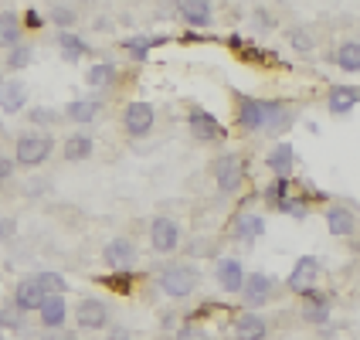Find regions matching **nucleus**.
<instances>
[{
  "label": "nucleus",
  "instance_id": "obj_14",
  "mask_svg": "<svg viewBox=\"0 0 360 340\" xmlns=\"http://www.w3.org/2000/svg\"><path fill=\"white\" fill-rule=\"evenodd\" d=\"M44 296H48V293L38 286L34 276H31V279H20L18 286H14V306H18L20 313H38Z\"/></svg>",
  "mask_w": 360,
  "mask_h": 340
},
{
  "label": "nucleus",
  "instance_id": "obj_9",
  "mask_svg": "<svg viewBox=\"0 0 360 340\" xmlns=\"http://www.w3.org/2000/svg\"><path fill=\"white\" fill-rule=\"evenodd\" d=\"M109 306L99 300V296H85V300H79V306H75V323H79L82 330H105L109 327Z\"/></svg>",
  "mask_w": 360,
  "mask_h": 340
},
{
  "label": "nucleus",
  "instance_id": "obj_41",
  "mask_svg": "<svg viewBox=\"0 0 360 340\" xmlns=\"http://www.w3.org/2000/svg\"><path fill=\"white\" fill-rule=\"evenodd\" d=\"M18 235V221L11 218V215H0V241L14 239Z\"/></svg>",
  "mask_w": 360,
  "mask_h": 340
},
{
  "label": "nucleus",
  "instance_id": "obj_30",
  "mask_svg": "<svg viewBox=\"0 0 360 340\" xmlns=\"http://www.w3.org/2000/svg\"><path fill=\"white\" fill-rule=\"evenodd\" d=\"M31 61H34V48H31V44H24V41H20L18 48H11V51H7V68H11V72L27 68Z\"/></svg>",
  "mask_w": 360,
  "mask_h": 340
},
{
  "label": "nucleus",
  "instance_id": "obj_25",
  "mask_svg": "<svg viewBox=\"0 0 360 340\" xmlns=\"http://www.w3.org/2000/svg\"><path fill=\"white\" fill-rule=\"evenodd\" d=\"M302 320L323 327V323L330 320V300H326V296H320V293L302 296Z\"/></svg>",
  "mask_w": 360,
  "mask_h": 340
},
{
  "label": "nucleus",
  "instance_id": "obj_1",
  "mask_svg": "<svg viewBox=\"0 0 360 340\" xmlns=\"http://www.w3.org/2000/svg\"><path fill=\"white\" fill-rule=\"evenodd\" d=\"M238 99V126L245 133H269V137H282L292 120L296 109L289 102L276 99H252V96H235Z\"/></svg>",
  "mask_w": 360,
  "mask_h": 340
},
{
  "label": "nucleus",
  "instance_id": "obj_16",
  "mask_svg": "<svg viewBox=\"0 0 360 340\" xmlns=\"http://www.w3.org/2000/svg\"><path fill=\"white\" fill-rule=\"evenodd\" d=\"M326 228H330V235L347 239V235L357 232V218H354V211L347 204H330L326 208Z\"/></svg>",
  "mask_w": 360,
  "mask_h": 340
},
{
  "label": "nucleus",
  "instance_id": "obj_3",
  "mask_svg": "<svg viewBox=\"0 0 360 340\" xmlns=\"http://www.w3.org/2000/svg\"><path fill=\"white\" fill-rule=\"evenodd\" d=\"M51 153H55V140L48 133H20L11 157L20 167H41V163H48Z\"/></svg>",
  "mask_w": 360,
  "mask_h": 340
},
{
  "label": "nucleus",
  "instance_id": "obj_37",
  "mask_svg": "<svg viewBox=\"0 0 360 340\" xmlns=\"http://www.w3.org/2000/svg\"><path fill=\"white\" fill-rule=\"evenodd\" d=\"M279 211H285V215H292V218H306V215H309L306 201H302V198H292V194H289V198H285V201L279 204Z\"/></svg>",
  "mask_w": 360,
  "mask_h": 340
},
{
  "label": "nucleus",
  "instance_id": "obj_46",
  "mask_svg": "<svg viewBox=\"0 0 360 340\" xmlns=\"http://www.w3.org/2000/svg\"><path fill=\"white\" fill-rule=\"evenodd\" d=\"M0 340H4V337H0Z\"/></svg>",
  "mask_w": 360,
  "mask_h": 340
},
{
  "label": "nucleus",
  "instance_id": "obj_22",
  "mask_svg": "<svg viewBox=\"0 0 360 340\" xmlns=\"http://www.w3.org/2000/svg\"><path fill=\"white\" fill-rule=\"evenodd\" d=\"M265 167H269L272 174H279V177H289V174H292V167H296V153H292V146H289V143H276V146L269 150V157H265Z\"/></svg>",
  "mask_w": 360,
  "mask_h": 340
},
{
  "label": "nucleus",
  "instance_id": "obj_19",
  "mask_svg": "<svg viewBox=\"0 0 360 340\" xmlns=\"http://www.w3.org/2000/svg\"><path fill=\"white\" fill-rule=\"evenodd\" d=\"M265 235V218L262 215H238V218L231 221V239L235 241H255Z\"/></svg>",
  "mask_w": 360,
  "mask_h": 340
},
{
  "label": "nucleus",
  "instance_id": "obj_5",
  "mask_svg": "<svg viewBox=\"0 0 360 340\" xmlns=\"http://www.w3.org/2000/svg\"><path fill=\"white\" fill-rule=\"evenodd\" d=\"M211 170H214V184H218L221 194H235L245 184V163L238 153H221Z\"/></svg>",
  "mask_w": 360,
  "mask_h": 340
},
{
  "label": "nucleus",
  "instance_id": "obj_44",
  "mask_svg": "<svg viewBox=\"0 0 360 340\" xmlns=\"http://www.w3.org/2000/svg\"><path fill=\"white\" fill-rule=\"evenodd\" d=\"M41 340H79L72 330H51V334H44Z\"/></svg>",
  "mask_w": 360,
  "mask_h": 340
},
{
  "label": "nucleus",
  "instance_id": "obj_42",
  "mask_svg": "<svg viewBox=\"0 0 360 340\" xmlns=\"http://www.w3.org/2000/svg\"><path fill=\"white\" fill-rule=\"evenodd\" d=\"M14 157H0V184H7V180L14 177Z\"/></svg>",
  "mask_w": 360,
  "mask_h": 340
},
{
  "label": "nucleus",
  "instance_id": "obj_6",
  "mask_svg": "<svg viewBox=\"0 0 360 340\" xmlns=\"http://www.w3.org/2000/svg\"><path fill=\"white\" fill-rule=\"evenodd\" d=\"M323 265L316 256H302L296 259L292 265V272H289V293H300V296H309V293H316V279H320Z\"/></svg>",
  "mask_w": 360,
  "mask_h": 340
},
{
  "label": "nucleus",
  "instance_id": "obj_39",
  "mask_svg": "<svg viewBox=\"0 0 360 340\" xmlns=\"http://www.w3.org/2000/svg\"><path fill=\"white\" fill-rule=\"evenodd\" d=\"M0 327H4V330H24V313L0 310Z\"/></svg>",
  "mask_w": 360,
  "mask_h": 340
},
{
  "label": "nucleus",
  "instance_id": "obj_4",
  "mask_svg": "<svg viewBox=\"0 0 360 340\" xmlns=\"http://www.w3.org/2000/svg\"><path fill=\"white\" fill-rule=\"evenodd\" d=\"M153 126H157V109L150 102H129L122 109V130H126V137L143 140V137L153 133Z\"/></svg>",
  "mask_w": 360,
  "mask_h": 340
},
{
  "label": "nucleus",
  "instance_id": "obj_15",
  "mask_svg": "<svg viewBox=\"0 0 360 340\" xmlns=\"http://www.w3.org/2000/svg\"><path fill=\"white\" fill-rule=\"evenodd\" d=\"M218 286L224 289V293H241V286H245V265H241V259H235V256H224V259L218 262Z\"/></svg>",
  "mask_w": 360,
  "mask_h": 340
},
{
  "label": "nucleus",
  "instance_id": "obj_24",
  "mask_svg": "<svg viewBox=\"0 0 360 340\" xmlns=\"http://www.w3.org/2000/svg\"><path fill=\"white\" fill-rule=\"evenodd\" d=\"M357 102H360V89H354V85H337V89H330L326 106H330L333 116H347Z\"/></svg>",
  "mask_w": 360,
  "mask_h": 340
},
{
  "label": "nucleus",
  "instance_id": "obj_26",
  "mask_svg": "<svg viewBox=\"0 0 360 340\" xmlns=\"http://www.w3.org/2000/svg\"><path fill=\"white\" fill-rule=\"evenodd\" d=\"M58 51H61V58L65 61H79L89 55V41H82L75 31H58Z\"/></svg>",
  "mask_w": 360,
  "mask_h": 340
},
{
  "label": "nucleus",
  "instance_id": "obj_35",
  "mask_svg": "<svg viewBox=\"0 0 360 340\" xmlns=\"http://www.w3.org/2000/svg\"><path fill=\"white\" fill-rule=\"evenodd\" d=\"M102 286H109L112 293H129V289H133V276H129V269H126V272H116V276H105Z\"/></svg>",
  "mask_w": 360,
  "mask_h": 340
},
{
  "label": "nucleus",
  "instance_id": "obj_32",
  "mask_svg": "<svg viewBox=\"0 0 360 340\" xmlns=\"http://www.w3.org/2000/svg\"><path fill=\"white\" fill-rule=\"evenodd\" d=\"M34 279H38V286L48 293V296H55V293L65 296V289H68V286H65V276H58V272H38Z\"/></svg>",
  "mask_w": 360,
  "mask_h": 340
},
{
  "label": "nucleus",
  "instance_id": "obj_43",
  "mask_svg": "<svg viewBox=\"0 0 360 340\" xmlns=\"http://www.w3.org/2000/svg\"><path fill=\"white\" fill-rule=\"evenodd\" d=\"M41 24H44V18H41L38 11H27V14H24V27H31V31H38Z\"/></svg>",
  "mask_w": 360,
  "mask_h": 340
},
{
  "label": "nucleus",
  "instance_id": "obj_7",
  "mask_svg": "<svg viewBox=\"0 0 360 340\" xmlns=\"http://www.w3.org/2000/svg\"><path fill=\"white\" fill-rule=\"evenodd\" d=\"M102 262H105L112 272H126V269H133V262H136V241L126 239V235L109 239L105 241V248H102Z\"/></svg>",
  "mask_w": 360,
  "mask_h": 340
},
{
  "label": "nucleus",
  "instance_id": "obj_38",
  "mask_svg": "<svg viewBox=\"0 0 360 340\" xmlns=\"http://www.w3.org/2000/svg\"><path fill=\"white\" fill-rule=\"evenodd\" d=\"M75 18H79V14H75L72 7H55V11H51V20L58 24L61 31H68V27L75 24Z\"/></svg>",
  "mask_w": 360,
  "mask_h": 340
},
{
  "label": "nucleus",
  "instance_id": "obj_27",
  "mask_svg": "<svg viewBox=\"0 0 360 340\" xmlns=\"http://www.w3.org/2000/svg\"><path fill=\"white\" fill-rule=\"evenodd\" d=\"M116 79H120V72H116V65H109V61H96V65L85 72V82H89L92 89H109Z\"/></svg>",
  "mask_w": 360,
  "mask_h": 340
},
{
  "label": "nucleus",
  "instance_id": "obj_23",
  "mask_svg": "<svg viewBox=\"0 0 360 340\" xmlns=\"http://www.w3.org/2000/svg\"><path fill=\"white\" fill-rule=\"evenodd\" d=\"M92 150H96V143H92L89 133H72V137L65 140V146H61V157L68 163H82L92 157Z\"/></svg>",
  "mask_w": 360,
  "mask_h": 340
},
{
  "label": "nucleus",
  "instance_id": "obj_18",
  "mask_svg": "<svg viewBox=\"0 0 360 340\" xmlns=\"http://www.w3.org/2000/svg\"><path fill=\"white\" fill-rule=\"evenodd\" d=\"M231 330H235V340H265L269 323L262 320L259 313H238L231 320Z\"/></svg>",
  "mask_w": 360,
  "mask_h": 340
},
{
  "label": "nucleus",
  "instance_id": "obj_28",
  "mask_svg": "<svg viewBox=\"0 0 360 340\" xmlns=\"http://www.w3.org/2000/svg\"><path fill=\"white\" fill-rule=\"evenodd\" d=\"M337 61H340L343 72H360V41H343Z\"/></svg>",
  "mask_w": 360,
  "mask_h": 340
},
{
  "label": "nucleus",
  "instance_id": "obj_31",
  "mask_svg": "<svg viewBox=\"0 0 360 340\" xmlns=\"http://www.w3.org/2000/svg\"><path fill=\"white\" fill-rule=\"evenodd\" d=\"M262 198H265V204H272V208H279L282 201L289 198V177H276L265 191H262Z\"/></svg>",
  "mask_w": 360,
  "mask_h": 340
},
{
  "label": "nucleus",
  "instance_id": "obj_11",
  "mask_svg": "<svg viewBox=\"0 0 360 340\" xmlns=\"http://www.w3.org/2000/svg\"><path fill=\"white\" fill-rule=\"evenodd\" d=\"M272 293H276V282L269 272H248L245 276V286H241V300L245 306H265V303L272 300Z\"/></svg>",
  "mask_w": 360,
  "mask_h": 340
},
{
  "label": "nucleus",
  "instance_id": "obj_13",
  "mask_svg": "<svg viewBox=\"0 0 360 340\" xmlns=\"http://www.w3.org/2000/svg\"><path fill=\"white\" fill-rule=\"evenodd\" d=\"M177 14L191 27H211L214 7H211V0H177Z\"/></svg>",
  "mask_w": 360,
  "mask_h": 340
},
{
  "label": "nucleus",
  "instance_id": "obj_20",
  "mask_svg": "<svg viewBox=\"0 0 360 340\" xmlns=\"http://www.w3.org/2000/svg\"><path fill=\"white\" fill-rule=\"evenodd\" d=\"M102 113V102L99 99H72L65 106V116L68 122H79V126H89V122H96Z\"/></svg>",
  "mask_w": 360,
  "mask_h": 340
},
{
  "label": "nucleus",
  "instance_id": "obj_17",
  "mask_svg": "<svg viewBox=\"0 0 360 340\" xmlns=\"http://www.w3.org/2000/svg\"><path fill=\"white\" fill-rule=\"evenodd\" d=\"M38 317H41V327H44V330H61V327H65V317H68L65 296H58V293H55V296H44Z\"/></svg>",
  "mask_w": 360,
  "mask_h": 340
},
{
  "label": "nucleus",
  "instance_id": "obj_36",
  "mask_svg": "<svg viewBox=\"0 0 360 340\" xmlns=\"http://www.w3.org/2000/svg\"><path fill=\"white\" fill-rule=\"evenodd\" d=\"M27 120L34 122V126H55L58 113H55V109H48V106H34V109L27 113Z\"/></svg>",
  "mask_w": 360,
  "mask_h": 340
},
{
  "label": "nucleus",
  "instance_id": "obj_12",
  "mask_svg": "<svg viewBox=\"0 0 360 340\" xmlns=\"http://www.w3.org/2000/svg\"><path fill=\"white\" fill-rule=\"evenodd\" d=\"M150 245H153V252H174L180 245V225L174 218H167V215H160V218L150 221Z\"/></svg>",
  "mask_w": 360,
  "mask_h": 340
},
{
  "label": "nucleus",
  "instance_id": "obj_34",
  "mask_svg": "<svg viewBox=\"0 0 360 340\" xmlns=\"http://www.w3.org/2000/svg\"><path fill=\"white\" fill-rule=\"evenodd\" d=\"M163 38H133V41H126V44H122V48H126V51H129V55H133V58H146V51H150V48H153V44H160Z\"/></svg>",
  "mask_w": 360,
  "mask_h": 340
},
{
  "label": "nucleus",
  "instance_id": "obj_10",
  "mask_svg": "<svg viewBox=\"0 0 360 340\" xmlns=\"http://www.w3.org/2000/svg\"><path fill=\"white\" fill-rule=\"evenodd\" d=\"M24 109H27V85L18 75H4L0 79V113L18 116Z\"/></svg>",
  "mask_w": 360,
  "mask_h": 340
},
{
  "label": "nucleus",
  "instance_id": "obj_21",
  "mask_svg": "<svg viewBox=\"0 0 360 340\" xmlns=\"http://www.w3.org/2000/svg\"><path fill=\"white\" fill-rule=\"evenodd\" d=\"M20 38H24V18L14 14V11H4L0 14V48H18Z\"/></svg>",
  "mask_w": 360,
  "mask_h": 340
},
{
  "label": "nucleus",
  "instance_id": "obj_2",
  "mask_svg": "<svg viewBox=\"0 0 360 340\" xmlns=\"http://www.w3.org/2000/svg\"><path fill=\"white\" fill-rule=\"evenodd\" d=\"M157 282H160L163 296H170V300H187V296L198 289L200 272L191 265V262H174V265L163 269Z\"/></svg>",
  "mask_w": 360,
  "mask_h": 340
},
{
  "label": "nucleus",
  "instance_id": "obj_29",
  "mask_svg": "<svg viewBox=\"0 0 360 340\" xmlns=\"http://www.w3.org/2000/svg\"><path fill=\"white\" fill-rule=\"evenodd\" d=\"M289 44L300 51V55H313L316 51V38L309 27H289Z\"/></svg>",
  "mask_w": 360,
  "mask_h": 340
},
{
  "label": "nucleus",
  "instance_id": "obj_33",
  "mask_svg": "<svg viewBox=\"0 0 360 340\" xmlns=\"http://www.w3.org/2000/svg\"><path fill=\"white\" fill-rule=\"evenodd\" d=\"M174 340H207V330H204L198 320H187L177 327V337Z\"/></svg>",
  "mask_w": 360,
  "mask_h": 340
},
{
  "label": "nucleus",
  "instance_id": "obj_40",
  "mask_svg": "<svg viewBox=\"0 0 360 340\" xmlns=\"http://www.w3.org/2000/svg\"><path fill=\"white\" fill-rule=\"evenodd\" d=\"M252 20H255V27H259V31H272V27H276V18H272V11H265V7H259V11L252 14Z\"/></svg>",
  "mask_w": 360,
  "mask_h": 340
},
{
  "label": "nucleus",
  "instance_id": "obj_8",
  "mask_svg": "<svg viewBox=\"0 0 360 340\" xmlns=\"http://www.w3.org/2000/svg\"><path fill=\"white\" fill-rule=\"evenodd\" d=\"M187 126H191V137L200 143H221L224 140V126H221L207 109H200V106H194V109L187 113Z\"/></svg>",
  "mask_w": 360,
  "mask_h": 340
},
{
  "label": "nucleus",
  "instance_id": "obj_45",
  "mask_svg": "<svg viewBox=\"0 0 360 340\" xmlns=\"http://www.w3.org/2000/svg\"><path fill=\"white\" fill-rule=\"evenodd\" d=\"M109 340H129V330H126V327H112V330H109Z\"/></svg>",
  "mask_w": 360,
  "mask_h": 340
}]
</instances>
